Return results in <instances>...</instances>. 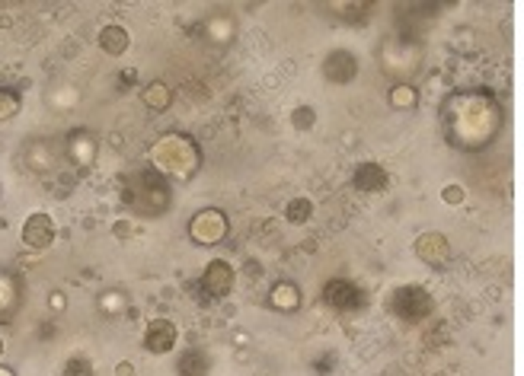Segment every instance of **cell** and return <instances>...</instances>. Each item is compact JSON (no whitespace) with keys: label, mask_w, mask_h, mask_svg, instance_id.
Instances as JSON below:
<instances>
[{"label":"cell","mask_w":524,"mask_h":376,"mask_svg":"<svg viewBox=\"0 0 524 376\" xmlns=\"http://www.w3.org/2000/svg\"><path fill=\"white\" fill-rule=\"evenodd\" d=\"M291 125H294L297 131H310L313 125H317V109H313V106H297L294 112H291Z\"/></svg>","instance_id":"603a6c76"},{"label":"cell","mask_w":524,"mask_h":376,"mask_svg":"<svg viewBox=\"0 0 524 376\" xmlns=\"http://www.w3.org/2000/svg\"><path fill=\"white\" fill-rule=\"evenodd\" d=\"M310 217H313L310 198H294V201L285 207V220H288V224H307Z\"/></svg>","instance_id":"44dd1931"},{"label":"cell","mask_w":524,"mask_h":376,"mask_svg":"<svg viewBox=\"0 0 524 376\" xmlns=\"http://www.w3.org/2000/svg\"><path fill=\"white\" fill-rule=\"evenodd\" d=\"M112 233L119 236V240H131V236H135V226H131V220H115Z\"/></svg>","instance_id":"484cf974"},{"label":"cell","mask_w":524,"mask_h":376,"mask_svg":"<svg viewBox=\"0 0 524 376\" xmlns=\"http://www.w3.org/2000/svg\"><path fill=\"white\" fill-rule=\"evenodd\" d=\"M390 309H394V316L400 319V322L416 325V322L432 316L435 300H432V294H428L426 287L406 284V287H396L394 294H390Z\"/></svg>","instance_id":"277c9868"},{"label":"cell","mask_w":524,"mask_h":376,"mask_svg":"<svg viewBox=\"0 0 524 376\" xmlns=\"http://www.w3.org/2000/svg\"><path fill=\"white\" fill-rule=\"evenodd\" d=\"M269 306L278 309V313H294L301 306V290H297L291 281H278V284L269 290Z\"/></svg>","instance_id":"2e32d148"},{"label":"cell","mask_w":524,"mask_h":376,"mask_svg":"<svg viewBox=\"0 0 524 376\" xmlns=\"http://www.w3.org/2000/svg\"><path fill=\"white\" fill-rule=\"evenodd\" d=\"M0 376H16V373H13L10 367H0Z\"/></svg>","instance_id":"1f68e13d"},{"label":"cell","mask_w":524,"mask_h":376,"mask_svg":"<svg viewBox=\"0 0 524 376\" xmlns=\"http://www.w3.org/2000/svg\"><path fill=\"white\" fill-rule=\"evenodd\" d=\"M151 166L157 173L167 175V179L189 182L202 169V150H198V143L189 134L173 131V134H163L151 147Z\"/></svg>","instance_id":"3957f363"},{"label":"cell","mask_w":524,"mask_h":376,"mask_svg":"<svg viewBox=\"0 0 524 376\" xmlns=\"http://www.w3.org/2000/svg\"><path fill=\"white\" fill-rule=\"evenodd\" d=\"M0 354H3V338H0Z\"/></svg>","instance_id":"d6a6232c"},{"label":"cell","mask_w":524,"mask_h":376,"mask_svg":"<svg viewBox=\"0 0 524 376\" xmlns=\"http://www.w3.org/2000/svg\"><path fill=\"white\" fill-rule=\"evenodd\" d=\"M64 376H93V363L87 357H70L64 363Z\"/></svg>","instance_id":"cb8c5ba5"},{"label":"cell","mask_w":524,"mask_h":376,"mask_svg":"<svg viewBox=\"0 0 524 376\" xmlns=\"http://www.w3.org/2000/svg\"><path fill=\"white\" fill-rule=\"evenodd\" d=\"M441 128L457 150H483L502 134V109L486 93H454L441 106Z\"/></svg>","instance_id":"6da1fadb"},{"label":"cell","mask_w":524,"mask_h":376,"mask_svg":"<svg viewBox=\"0 0 524 376\" xmlns=\"http://www.w3.org/2000/svg\"><path fill=\"white\" fill-rule=\"evenodd\" d=\"M230 233V220L218 207H202L195 217L189 220V240L195 246H218Z\"/></svg>","instance_id":"5b68a950"},{"label":"cell","mask_w":524,"mask_h":376,"mask_svg":"<svg viewBox=\"0 0 524 376\" xmlns=\"http://www.w3.org/2000/svg\"><path fill=\"white\" fill-rule=\"evenodd\" d=\"M323 303H327L329 309H336V313H352V309L365 306V294H361L352 281L333 278L327 287H323Z\"/></svg>","instance_id":"52a82bcc"},{"label":"cell","mask_w":524,"mask_h":376,"mask_svg":"<svg viewBox=\"0 0 524 376\" xmlns=\"http://www.w3.org/2000/svg\"><path fill=\"white\" fill-rule=\"evenodd\" d=\"M234 284H237V271L230 268V262L214 258V262L205 265V274H202V281H198V294H202L198 303L224 300V297L234 290Z\"/></svg>","instance_id":"8992f818"},{"label":"cell","mask_w":524,"mask_h":376,"mask_svg":"<svg viewBox=\"0 0 524 376\" xmlns=\"http://www.w3.org/2000/svg\"><path fill=\"white\" fill-rule=\"evenodd\" d=\"M68 159L77 169H90L93 159H96V137L84 128L70 131L68 134Z\"/></svg>","instance_id":"8fae6325"},{"label":"cell","mask_w":524,"mask_h":376,"mask_svg":"<svg viewBox=\"0 0 524 376\" xmlns=\"http://www.w3.org/2000/svg\"><path fill=\"white\" fill-rule=\"evenodd\" d=\"M122 201L141 217H160L173 204V188H170L167 175L157 173L154 166L151 169H135L122 179Z\"/></svg>","instance_id":"7a4b0ae2"},{"label":"cell","mask_w":524,"mask_h":376,"mask_svg":"<svg viewBox=\"0 0 524 376\" xmlns=\"http://www.w3.org/2000/svg\"><path fill=\"white\" fill-rule=\"evenodd\" d=\"M333 363H336V357H333V354H329V357H323V361H317V363H313V367H317V373H329V370H333Z\"/></svg>","instance_id":"83f0119b"},{"label":"cell","mask_w":524,"mask_h":376,"mask_svg":"<svg viewBox=\"0 0 524 376\" xmlns=\"http://www.w3.org/2000/svg\"><path fill=\"white\" fill-rule=\"evenodd\" d=\"M416 256L422 258L426 265H432V268H441V265L448 262V256H451V246H448V240L441 233H422L416 240Z\"/></svg>","instance_id":"4fadbf2b"},{"label":"cell","mask_w":524,"mask_h":376,"mask_svg":"<svg viewBox=\"0 0 524 376\" xmlns=\"http://www.w3.org/2000/svg\"><path fill=\"white\" fill-rule=\"evenodd\" d=\"M211 367H214L211 354L202 351V347H189L176 361V373L179 376H211Z\"/></svg>","instance_id":"5bb4252c"},{"label":"cell","mask_w":524,"mask_h":376,"mask_svg":"<svg viewBox=\"0 0 524 376\" xmlns=\"http://www.w3.org/2000/svg\"><path fill=\"white\" fill-rule=\"evenodd\" d=\"M179 341V329L173 319H151L144 329V351L147 354H170Z\"/></svg>","instance_id":"30bf717a"},{"label":"cell","mask_w":524,"mask_h":376,"mask_svg":"<svg viewBox=\"0 0 524 376\" xmlns=\"http://www.w3.org/2000/svg\"><path fill=\"white\" fill-rule=\"evenodd\" d=\"M135 70H125V74H122V83H135Z\"/></svg>","instance_id":"4dcf8cb0"},{"label":"cell","mask_w":524,"mask_h":376,"mask_svg":"<svg viewBox=\"0 0 524 376\" xmlns=\"http://www.w3.org/2000/svg\"><path fill=\"white\" fill-rule=\"evenodd\" d=\"M54 233H58V230H54L52 214L36 211V214H29L23 224V246L32 249V252H45L54 242Z\"/></svg>","instance_id":"ba28073f"},{"label":"cell","mask_w":524,"mask_h":376,"mask_svg":"<svg viewBox=\"0 0 524 376\" xmlns=\"http://www.w3.org/2000/svg\"><path fill=\"white\" fill-rule=\"evenodd\" d=\"M352 185H355L358 191H365V195H377V191H384V188L390 185V175L380 163H361L355 173H352Z\"/></svg>","instance_id":"7c38bea8"},{"label":"cell","mask_w":524,"mask_h":376,"mask_svg":"<svg viewBox=\"0 0 524 376\" xmlns=\"http://www.w3.org/2000/svg\"><path fill=\"white\" fill-rule=\"evenodd\" d=\"M387 102L390 109H396V112H410V109H416L419 102V90L412 86V83H394L387 93Z\"/></svg>","instance_id":"ac0fdd59"},{"label":"cell","mask_w":524,"mask_h":376,"mask_svg":"<svg viewBox=\"0 0 524 376\" xmlns=\"http://www.w3.org/2000/svg\"><path fill=\"white\" fill-rule=\"evenodd\" d=\"M20 109H23L20 93L10 90V86H0V125H3V121H13L16 115H20Z\"/></svg>","instance_id":"d6986e66"},{"label":"cell","mask_w":524,"mask_h":376,"mask_svg":"<svg viewBox=\"0 0 524 376\" xmlns=\"http://www.w3.org/2000/svg\"><path fill=\"white\" fill-rule=\"evenodd\" d=\"M99 309L106 313V316H119L128 309V297L122 290H106V294H99Z\"/></svg>","instance_id":"ffe728a7"},{"label":"cell","mask_w":524,"mask_h":376,"mask_svg":"<svg viewBox=\"0 0 524 376\" xmlns=\"http://www.w3.org/2000/svg\"><path fill=\"white\" fill-rule=\"evenodd\" d=\"M463 198H467V191H463V185H457V182H451V185L441 188V201L451 204V207H457V204H463Z\"/></svg>","instance_id":"d4e9b609"},{"label":"cell","mask_w":524,"mask_h":376,"mask_svg":"<svg viewBox=\"0 0 524 376\" xmlns=\"http://www.w3.org/2000/svg\"><path fill=\"white\" fill-rule=\"evenodd\" d=\"M141 102H144L151 112H167V109L173 106V90H170L163 80H154L141 90Z\"/></svg>","instance_id":"e0dca14e"},{"label":"cell","mask_w":524,"mask_h":376,"mask_svg":"<svg viewBox=\"0 0 524 376\" xmlns=\"http://www.w3.org/2000/svg\"><path fill=\"white\" fill-rule=\"evenodd\" d=\"M115 376H135V363H128V361L115 363Z\"/></svg>","instance_id":"f1b7e54d"},{"label":"cell","mask_w":524,"mask_h":376,"mask_svg":"<svg viewBox=\"0 0 524 376\" xmlns=\"http://www.w3.org/2000/svg\"><path fill=\"white\" fill-rule=\"evenodd\" d=\"M208 36H211L218 45H224V42L234 38V23H230L227 16H214L211 23H208Z\"/></svg>","instance_id":"7402d4cb"},{"label":"cell","mask_w":524,"mask_h":376,"mask_svg":"<svg viewBox=\"0 0 524 376\" xmlns=\"http://www.w3.org/2000/svg\"><path fill=\"white\" fill-rule=\"evenodd\" d=\"M320 74L327 77L329 83H336V86H345V83H352L358 77V61L345 48H333L323 58V64H320Z\"/></svg>","instance_id":"9c48e42d"},{"label":"cell","mask_w":524,"mask_h":376,"mask_svg":"<svg viewBox=\"0 0 524 376\" xmlns=\"http://www.w3.org/2000/svg\"><path fill=\"white\" fill-rule=\"evenodd\" d=\"M48 306H52L54 313H61V309L68 306V300H64V294H61V290H54V294H48Z\"/></svg>","instance_id":"4316f807"},{"label":"cell","mask_w":524,"mask_h":376,"mask_svg":"<svg viewBox=\"0 0 524 376\" xmlns=\"http://www.w3.org/2000/svg\"><path fill=\"white\" fill-rule=\"evenodd\" d=\"M99 48L106 54H112V58H122L125 52H128V45H131V36H128V29L125 26H119V23H109V26H103L99 29Z\"/></svg>","instance_id":"9a60e30c"},{"label":"cell","mask_w":524,"mask_h":376,"mask_svg":"<svg viewBox=\"0 0 524 376\" xmlns=\"http://www.w3.org/2000/svg\"><path fill=\"white\" fill-rule=\"evenodd\" d=\"M244 271L250 274V278H262V265L259 262H244Z\"/></svg>","instance_id":"f546056e"}]
</instances>
